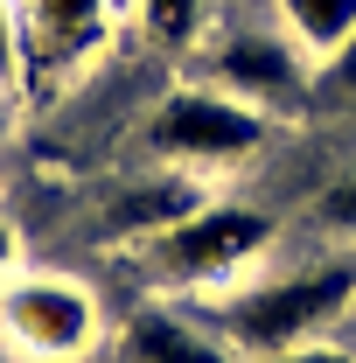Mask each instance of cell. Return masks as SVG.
Instances as JSON below:
<instances>
[{
  "label": "cell",
  "instance_id": "obj_1",
  "mask_svg": "<svg viewBox=\"0 0 356 363\" xmlns=\"http://www.w3.org/2000/svg\"><path fill=\"white\" fill-rule=\"evenodd\" d=\"M350 301H356V259H335V266H308V272H287V279H266L252 294H230L223 328L238 335V350H252L266 363V357L301 350V335L335 321Z\"/></svg>",
  "mask_w": 356,
  "mask_h": 363
},
{
  "label": "cell",
  "instance_id": "obj_2",
  "mask_svg": "<svg viewBox=\"0 0 356 363\" xmlns=\"http://www.w3.org/2000/svg\"><path fill=\"white\" fill-rule=\"evenodd\" d=\"M0 328L43 363H70L98 342V301H91L77 279H56V272H35V279H7L0 286Z\"/></svg>",
  "mask_w": 356,
  "mask_h": 363
},
{
  "label": "cell",
  "instance_id": "obj_3",
  "mask_svg": "<svg viewBox=\"0 0 356 363\" xmlns=\"http://www.w3.org/2000/svg\"><path fill=\"white\" fill-rule=\"evenodd\" d=\"M147 140L168 161H245L266 140V119H259V105H245L230 91H175V98H161Z\"/></svg>",
  "mask_w": 356,
  "mask_h": 363
},
{
  "label": "cell",
  "instance_id": "obj_4",
  "mask_svg": "<svg viewBox=\"0 0 356 363\" xmlns=\"http://www.w3.org/2000/svg\"><path fill=\"white\" fill-rule=\"evenodd\" d=\"M272 245V217L252 203H217V210H189L182 224L161 230L154 259L175 272V279H223L245 259H259Z\"/></svg>",
  "mask_w": 356,
  "mask_h": 363
},
{
  "label": "cell",
  "instance_id": "obj_5",
  "mask_svg": "<svg viewBox=\"0 0 356 363\" xmlns=\"http://www.w3.org/2000/svg\"><path fill=\"white\" fill-rule=\"evenodd\" d=\"M217 77L230 84V98L259 105V98H301L308 91V70L287 35H230L217 49Z\"/></svg>",
  "mask_w": 356,
  "mask_h": 363
},
{
  "label": "cell",
  "instance_id": "obj_6",
  "mask_svg": "<svg viewBox=\"0 0 356 363\" xmlns=\"http://www.w3.org/2000/svg\"><path fill=\"white\" fill-rule=\"evenodd\" d=\"M133 357L140 363H238L230 350H217L203 328H189L182 315H168V308H147V315H133Z\"/></svg>",
  "mask_w": 356,
  "mask_h": 363
},
{
  "label": "cell",
  "instance_id": "obj_7",
  "mask_svg": "<svg viewBox=\"0 0 356 363\" xmlns=\"http://www.w3.org/2000/svg\"><path fill=\"white\" fill-rule=\"evenodd\" d=\"M294 43L314 49V56H335V49L356 35V0H279Z\"/></svg>",
  "mask_w": 356,
  "mask_h": 363
},
{
  "label": "cell",
  "instance_id": "obj_8",
  "mask_svg": "<svg viewBox=\"0 0 356 363\" xmlns=\"http://www.w3.org/2000/svg\"><path fill=\"white\" fill-rule=\"evenodd\" d=\"M189 210H203V203H196V189L175 175V182H161V189L126 196V203H119V224H126V230H168V224H182Z\"/></svg>",
  "mask_w": 356,
  "mask_h": 363
},
{
  "label": "cell",
  "instance_id": "obj_9",
  "mask_svg": "<svg viewBox=\"0 0 356 363\" xmlns=\"http://www.w3.org/2000/svg\"><path fill=\"white\" fill-rule=\"evenodd\" d=\"M105 21V0H35V28H43V49H77Z\"/></svg>",
  "mask_w": 356,
  "mask_h": 363
},
{
  "label": "cell",
  "instance_id": "obj_10",
  "mask_svg": "<svg viewBox=\"0 0 356 363\" xmlns=\"http://www.w3.org/2000/svg\"><path fill=\"white\" fill-rule=\"evenodd\" d=\"M140 14H147V35L154 43H196V28H203V0H140Z\"/></svg>",
  "mask_w": 356,
  "mask_h": 363
},
{
  "label": "cell",
  "instance_id": "obj_11",
  "mask_svg": "<svg viewBox=\"0 0 356 363\" xmlns=\"http://www.w3.org/2000/svg\"><path fill=\"white\" fill-rule=\"evenodd\" d=\"M321 224H328V230H350V238H356V168L335 182L328 196H321Z\"/></svg>",
  "mask_w": 356,
  "mask_h": 363
},
{
  "label": "cell",
  "instance_id": "obj_12",
  "mask_svg": "<svg viewBox=\"0 0 356 363\" xmlns=\"http://www.w3.org/2000/svg\"><path fill=\"white\" fill-rule=\"evenodd\" d=\"M21 77V28H14V0H0V84Z\"/></svg>",
  "mask_w": 356,
  "mask_h": 363
},
{
  "label": "cell",
  "instance_id": "obj_13",
  "mask_svg": "<svg viewBox=\"0 0 356 363\" xmlns=\"http://www.w3.org/2000/svg\"><path fill=\"white\" fill-rule=\"evenodd\" d=\"M328 91H356V35L328 56Z\"/></svg>",
  "mask_w": 356,
  "mask_h": 363
},
{
  "label": "cell",
  "instance_id": "obj_14",
  "mask_svg": "<svg viewBox=\"0 0 356 363\" xmlns=\"http://www.w3.org/2000/svg\"><path fill=\"white\" fill-rule=\"evenodd\" d=\"M266 363H356L350 350H308V342H301V350H287V357H266Z\"/></svg>",
  "mask_w": 356,
  "mask_h": 363
},
{
  "label": "cell",
  "instance_id": "obj_15",
  "mask_svg": "<svg viewBox=\"0 0 356 363\" xmlns=\"http://www.w3.org/2000/svg\"><path fill=\"white\" fill-rule=\"evenodd\" d=\"M7 266H14V230L0 224V272H7Z\"/></svg>",
  "mask_w": 356,
  "mask_h": 363
}]
</instances>
